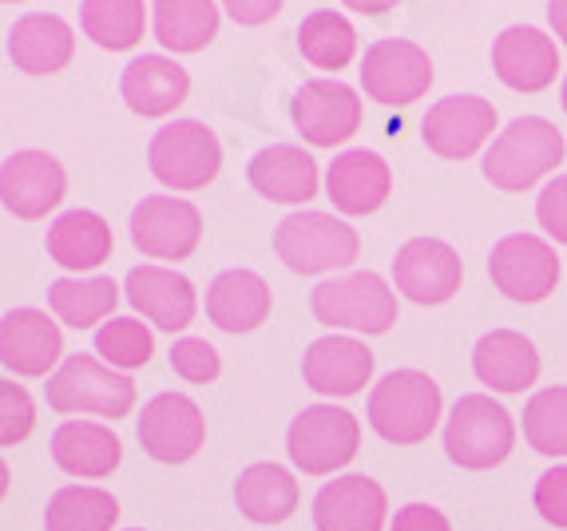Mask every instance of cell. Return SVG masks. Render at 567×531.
Masks as SVG:
<instances>
[{"label": "cell", "instance_id": "obj_23", "mask_svg": "<svg viewBox=\"0 0 567 531\" xmlns=\"http://www.w3.org/2000/svg\"><path fill=\"white\" fill-rule=\"evenodd\" d=\"M246 179L250 187L270 202L282 207H302L318 195V163L310 152L293 147V143H270L262 152H255V159L246 163Z\"/></svg>", "mask_w": 567, "mask_h": 531}, {"label": "cell", "instance_id": "obj_42", "mask_svg": "<svg viewBox=\"0 0 567 531\" xmlns=\"http://www.w3.org/2000/svg\"><path fill=\"white\" fill-rule=\"evenodd\" d=\"M389 531H453V523L433 503H405V508H398Z\"/></svg>", "mask_w": 567, "mask_h": 531}, {"label": "cell", "instance_id": "obj_24", "mask_svg": "<svg viewBox=\"0 0 567 531\" xmlns=\"http://www.w3.org/2000/svg\"><path fill=\"white\" fill-rule=\"evenodd\" d=\"M76 56L72 24L56 12H29L9 29V60L24 76H56Z\"/></svg>", "mask_w": 567, "mask_h": 531}, {"label": "cell", "instance_id": "obj_12", "mask_svg": "<svg viewBox=\"0 0 567 531\" xmlns=\"http://www.w3.org/2000/svg\"><path fill=\"white\" fill-rule=\"evenodd\" d=\"M132 242L143 258L183 262L203 242V215L179 195H147L132 210Z\"/></svg>", "mask_w": 567, "mask_h": 531}, {"label": "cell", "instance_id": "obj_14", "mask_svg": "<svg viewBox=\"0 0 567 531\" xmlns=\"http://www.w3.org/2000/svg\"><path fill=\"white\" fill-rule=\"evenodd\" d=\"M68 195V171L56 155L40 152V147H24V152L9 155L0 167V202L9 215L24 222L48 219L52 210L64 202Z\"/></svg>", "mask_w": 567, "mask_h": 531}, {"label": "cell", "instance_id": "obj_1", "mask_svg": "<svg viewBox=\"0 0 567 531\" xmlns=\"http://www.w3.org/2000/svg\"><path fill=\"white\" fill-rule=\"evenodd\" d=\"M441 413H445L441 385L421 369L385 373L369 389V405H365L369 428L385 445H398V448H413L433 437V428L441 425Z\"/></svg>", "mask_w": 567, "mask_h": 531}, {"label": "cell", "instance_id": "obj_18", "mask_svg": "<svg viewBox=\"0 0 567 531\" xmlns=\"http://www.w3.org/2000/svg\"><path fill=\"white\" fill-rule=\"evenodd\" d=\"M123 294L135 305V313H143V322H152L163 333H183L195 313H199V290L187 274H179L175 266L163 262H143L135 266Z\"/></svg>", "mask_w": 567, "mask_h": 531}, {"label": "cell", "instance_id": "obj_40", "mask_svg": "<svg viewBox=\"0 0 567 531\" xmlns=\"http://www.w3.org/2000/svg\"><path fill=\"white\" fill-rule=\"evenodd\" d=\"M532 503H536V512L544 516V523L567 531V465H556L539 476Z\"/></svg>", "mask_w": 567, "mask_h": 531}, {"label": "cell", "instance_id": "obj_29", "mask_svg": "<svg viewBox=\"0 0 567 531\" xmlns=\"http://www.w3.org/2000/svg\"><path fill=\"white\" fill-rule=\"evenodd\" d=\"M48 258L72 274H87V270H100V266L112 258L115 250V238H112V227H107L104 215H95L87 207H76V210H64L52 227H48Z\"/></svg>", "mask_w": 567, "mask_h": 531}, {"label": "cell", "instance_id": "obj_28", "mask_svg": "<svg viewBox=\"0 0 567 531\" xmlns=\"http://www.w3.org/2000/svg\"><path fill=\"white\" fill-rule=\"evenodd\" d=\"M270 285L255 270H223L207 285V322L223 333H255L270 317Z\"/></svg>", "mask_w": 567, "mask_h": 531}, {"label": "cell", "instance_id": "obj_27", "mask_svg": "<svg viewBox=\"0 0 567 531\" xmlns=\"http://www.w3.org/2000/svg\"><path fill=\"white\" fill-rule=\"evenodd\" d=\"M123 104L143 119H163L179 104H187L190 76L187 67L175 64L171 56H135L120 76Z\"/></svg>", "mask_w": 567, "mask_h": 531}, {"label": "cell", "instance_id": "obj_41", "mask_svg": "<svg viewBox=\"0 0 567 531\" xmlns=\"http://www.w3.org/2000/svg\"><path fill=\"white\" fill-rule=\"evenodd\" d=\"M536 222L548 230L551 242L567 247V175L544 183V190L536 195Z\"/></svg>", "mask_w": 567, "mask_h": 531}, {"label": "cell", "instance_id": "obj_34", "mask_svg": "<svg viewBox=\"0 0 567 531\" xmlns=\"http://www.w3.org/2000/svg\"><path fill=\"white\" fill-rule=\"evenodd\" d=\"M80 29L104 52H127L147 32V9H143V0H84Z\"/></svg>", "mask_w": 567, "mask_h": 531}, {"label": "cell", "instance_id": "obj_2", "mask_svg": "<svg viewBox=\"0 0 567 531\" xmlns=\"http://www.w3.org/2000/svg\"><path fill=\"white\" fill-rule=\"evenodd\" d=\"M564 132H559L551 119L544 115H520L512 119L492 147L484 152L481 171L484 179L496 190H508V195H520V190H532L539 179H548L564 163Z\"/></svg>", "mask_w": 567, "mask_h": 531}, {"label": "cell", "instance_id": "obj_43", "mask_svg": "<svg viewBox=\"0 0 567 531\" xmlns=\"http://www.w3.org/2000/svg\"><path fill=\"white\" fill-rule=\"evenodd\" d=\"M218 4L227 9V17L235 20V24L258 29V24H266V20H275L278 12H282L286 0H218Z\"/></svg>", "mask_w": 567, "mask_h": 531}, {"label": "cell", "instance_id": "obj_19", "mask_svg": "<svg viewBox=\"0 0 567 531\" xmlns=\"http://www.w3.org/2000/svg\"><path fill=\"white\" fill-rule=\"evenodd\" d=\"M492 72L512 92H544L559 76V48L548 32L532 24H512L492 40Z\"/></svg>", "mask_w": 567, "mask_h": 531}, {"label": "cell", "instance_id": "obj_6", "mask_svg": "<svg viewBox=\"0 0 567 531\" xmlns=\"http://www.w3.org/2000/svg\"><path fill=\"white\" fill-rule=\"evenodd\" d=\"M516 445V420L488 393H464L445 420V456L464 472L504 465Z\"/></svg>", "mask_w": 567, "mask_h": 531}, {"label": "cell", "instance_id": "obj_22", "mask_svg": "<svg viewBox=\"0 0 567 531\" xmlns=\"http://www.w3.org/2000/svg\"><path fill=\"white\" fill-rule=\"evenodd\" d=\"M389 190H393V171L378 152L353 147L326 167V199L333 202L338 215H350V219L373 215L385 207Z\"/></svg>", "mask_w": 567, "mask_h": 531}, {"label": "cell", "instance_id": "obj_47", "mask_svg": "<svg viewBox=\"0 0 567 531\" xmlns=\"http://www.w3.org/2000/svg\"><path fill=\"white\" fill-rule=\"evenodd\" d=\"M127 531H143V528H127Z\"/></svg>", "mask_w": 567, "mask_h": 531}, {"label": "cell", "instance_id": "obj_21", "mask_svg": "<svg viewBox=\"0 0 567 531\" xmlns=\"http://www.w3.org/2000/svg\"><path fill=\"white\" fill-rule=\"evenodd\" d=\"M389 520V496L373 476H338L313 496L318 531H381Z\"/></svg>", "mask_w": 567, "mask_h": 531}, {"label": "cell", "instance_id": "obj_44", "mask_svg": "<svg viewBox=\"0 0 567 531\" xmlns=\"http://www.w3.org/2000/svg\"><path fill=\"white\" fill-rule=\"evenodd\" d=\"M346 9L361 12V17H385L389 9H398L401 0H341Z\"/></svg>", "mask_w": 567, "mask_h": 531}, {"label": "cell", "instance_id": "obj_9", "mask_svg": "<svg viewBox=\"0 0 567 531\" xmlns=\"http://www.w3.org/2000/svg\"><path fill=\"white\" fill-rule=\"evenodd\" d=\"M433 87V60L421 44L401 37L373 40L361 60V92L381 107H409Z\"/></svg>", "mask_w": 567, "mask_h": 531}, {"label": "cell", "instance_id": "obj_15", "mask_svg": "<svg viewBox=\"0 0 567 531\" xmlns=\"http://www.w3.org/2000/svg\"><path fill=\"white\" fill-rule=\"evenodd\" d=\"M464 282V262L445 238H409L393 258V290L416 305H445Z\"/></svg>", "mask_w": 567, "mask_h": 531}, {"label": "cell", "instance_id": "obj_8", "mask_svg": "<svg viewBox=\"0 0 567 531\" xmlns=\"http://www.w3.org/2000/svg\"><path fill=\"white\" fill-rule=\"evenodd\" d=\"M147 163H152V175L163 187L187 195V190H203L207 183L218 179L223 143L199 119H175V124H163L152 135Z\"/></svg>", "mask_w": 567, "mask_h": 531}, {"label": "cell", "instance_id": "obj_31", "mask_svg": "<svg viewBox=\"0 0 567 531\" xmlns=\"http://www.w3.org/2000/svg\"><path fill=\"white\" fill-rule=\"evenodd\" d=\"M152 29L167 52H203L218 37L215 0H152Z\"/></svg>", "mask_w": 567, "mask_h": 531}, {"label": "cell", "instance_id": "obj_30", "mask_svg": "<svg viewBox=\"0 0 567 531\" xmlns=\"http://www.w3.org/2000/svg\"><path fill=\"white\" fill-rule=\"evenodd\" d=\"M302 500V488L293 480L290 468L275 465V460H258V465H246L235 480V503L238 512L250 523H262V528H275L293 516Z\"/></svg>", "mask_w": 567, "mask_h": 531}, {"label": "cell", "instance_id": "obj_48", "mask_svg": "<svg viewBox=\"0 0 567 531\" xmlns=\"http://www.w3.org/2000/svg\"><path fill=\"white\" fill-rule=\"evenodd\" d=\"M9 4H17V0H9Z\"/></svg>", "mask_w": 567, "mask_h": 531}, {"label": "cell", "instance_id": "obj_4", "mask_svg": "<svg viewBox=\"0 0 567 531\" xmlns=\"http://www.w3.org/2000/svg\"><path fill=\"white\" fill-rule=\"evenodd\" d=\"M275 254L293 274H338L361 254V238L338 215L326 210H293L275 227Z\"/></svg>", "mask_w": 567, "mask_h": 531}, {"label": "cell", "instance_id": "obj_46", "mask_svg": "<svg viewBox=\"0 0 567 531\" xmlns=\"http://www.w3.org/2000/svg\"><path fill=\"white\" fill-rule=\"evenodd\" d=\"M559 104H564V112H567V76H564V87H559Z\"/></svg>", "mask_w": 567, "mask_h": 531}, {"label": "cell", "instance_id": "obj_10", "mask_svg": "<svg viewBox=\"0 0 567 531\" xmlns=\"http://www.w3.org/2000/svg\"><path fill=\"white\" fill-rule=\"evenodd\" d=\"M135 437L155 465H187L207 445V417L187 393H159L143 405Z\"/></svg>", "mask_w": 567, "mask_h": 531}, {"label": "cell", "instance_id": "obj_35", "mask_svg": "<svg viewBox=\"0 0 567 531\" xmlns=\"http://www.w3.org/2000/svg\"><path fill=\"white\" fill-rule=\"evenodd\" d=\"M298 52L322 72H341L358 56V29L333 9H318L298 24Z\"/></svg>", "mask_w": 567, "mask_h": 531}, {"label": "cell", "instance_id": "obj_33", "mask_svg": "<svg viewBox=\"0 0 567 531\" xmlns=\"http://www.w3.org/2000/svg\"><path fill=\"white\" fill-rule=\"evenodd\" d=\"M115 520L120 500L95 485H64L44 508V531H112Z\"/></svg>", "mask_w": 567, "mask_h": 531}, {"label": "cell", "instance_id": "obj_17", "mask_svg": "<svg viewBox=\"0 0 567 531\" xmlns=\"http://www.w3.org/2000/svg\"><path fill=\"white\" fill-rule=\"evenodd\" d=\"M64 333L44 310L17 305L0 317V365L9 377H52L64 365Z\"/></svg>", "mask_w": 567, "mask_h": 531}, {"label": "cell", "instance_id": "obj_3", "mask_svg": "<svg viewBox=\"0 0 567 531\" xmlns=\"http://www.w3.org/2000/svg\"><path fill=\"white\" fill-rule=\"evenodd\" d=\"M48 408L60 413V417H107L120 420L135 408V381L132 373L112 369L100 353H68L64 365H60L44 385Z\"/></svg>", "mask_w": 567, "mask_h": 531}, {"label": "cell", "instance_id": "obj_38", "mask_svg": "<svg viewBox=\"0 0 567 531\" xmlns=\"http://www.w3.org/2000/svg\"><path fill=\"white\" fill-rule=\"evenodd\" d=\"M37 428V405H32L29 389L17 385V377L0 381V445L17 448L20 440L32 437Z\"/></svg>", "mask_w": 567, "mask_h": 531}, {"label": "cell", "instance_id": "obj_45", "mask_svg": "<svg viewBox=\"0 0 567 531\" xmlns=\"http://www.w3.org/2000/svg\"><path fill=\"white\" fill-rule=\"evenodd\" d=\"M548 20H551V32L567 44V0H548Z\"/></svg>", "mask_w": 567, "mask_h": 531}, {"label": "cell", "instance_id": "obj_13", "mask_svg": "<svg viewBox=\"0 0 567 531\" xmlns=\"http://www.w3.org/2000/svg\"><path fill=\"white\" fill-rule=\"evenodd\" d=\"M361 95L341 80H306L290 100V119L310 147H338L361 127Z\"/></svg>", "mask_w": 567, "mask_h": 531}, {"label": "cell", "instance_id": "obj_37", "mask_svg": "<svg viewBox=\"0 0 567 531\" xmlns=\"http://www.w3.org/2000/svg\"><path fill=\"white\" fill-rule=\"evenodd\" d=\"M95 353L120 373L143 369L155 357V333L140 317H112L95 330Z\"/></svg>", "mask_w": 567, "mask_h": 531}, {"label": "cell", "instance_id": "obj_39", "mask_svg": "<svg viewBox=\"0 0 567 531\" xmlns=\"http://www.w3.org/2000/svg\"><path fill=\"white\" fill-rule=\"evenodd\" d=\"M171 369L179 373L190 385H210V381L223 373V361H218V350L203 337H179L167 353Z\"/></svg>", "mask_w": 567, "mask_h": 531}, {"label": "cell", "instance_id": "obj_26", "mask_svg": "<svg viewBox=\"0 0 567 531\" xmlns=\"http://www.w3.org/2000/svg\"><path fill=\"white\" fill-rule=\"evenodd\" d=\"M52 465L68 476L80 480H104L120 468L123 460V440L115 437L104 420H64L52 433Z\"/></svg>", "mask_w": 567, "mask_h": 531}, {"label": "cell", "instance_id": "obj_16", "mask_svg": "<svg viewBox=\"0 0 567 531\" xmlns=\"http://www.w3.org/2000/svg\"><path fill=\"white\" fill-rule=\"evenodd\" d=\"M501 124L496 107L484 95H445L421 119V139L441 159H473Z\"/></svg>", "mask_w": 567, "mask_h": 531}, {"label": "cell", "instance_id": "obj_25", "mask_svg": "<svg viewBox=\"0 0 567 531\" xmlns=\"http://www.w3.org/2000/svg\"><path fill=\"white\" fill-rule=\"evenodd\" d=\"M473 373L492 393H524L539 377V350L520 330H492L473 350Z\"/></svg>", "mask_w": 567, "mask_h": 531}, {"label": "cell", "instance_id": "obj_36", "mask_svg": "<svg viewBox=\"0 0 567 531\" xmlns=\"http://www.w3.org/2000/svg\"><path fill=\"white\" fill-rule=\"evenodd\" d=\"M524 440L539 456L567 460V385H548L524 405Z\"/></svg>", "mask_w": 567, "mask_h": 531}, {"label": "cell", "instance_id": "obj_11", "mask_svg": "<svg viewBox=\"0 0 567 531\" xmlns=\"http://www.w3.org/2000/svg\"><path fill=\"white\" fill-rule=\"evenodd\" d=\"M488 278L508 302L536 305L559 285V254L539 235H504L488 254Z\"/></svg>", "mask_w": 567, "mask_h": 531}, {"label": "cell", "instance_id": "obj_5", "mask_svg": "<svg viewBox=\"0 0 567 531\" xmlns=\"http://www.w3.org/2000/svg\"><path fill=\"white\" fill-rule=\"evenodd\" d=\"M310 310L330 330L381 337L398 325V290L373 270H353L313 285Z\"/></svg>", "mask_w": 567, "mask_h": 531}, {"label": "cell", "instance_id": "obj_20", "mask_svg": "<svg viewBox=\"0 0 567 531\" xmlns=\"http://www.w3.org/2000/svg\"><path fill=\"white\" fill-rule=\"evenodd\" d=\"M302 381L322 397H358L373 381V350L358 337L330 333L310 342L302 357Z\"/></svg>", "mask_w": 567, "mask_h": 531}, {"label": "cell", "instance_id": "obj_32", "mask_svg": "<svg viewBox=\"0 0 567 531\" xmlns=\"http://www.w3.org/2000/svg\"><path fill=\"white\" fill-rule=\"evenodd\" d=\"M120 305V285L112 278H56L48 285V310L56 313V322L72 325V330H95L107 322Z\"/></svg>", "mask_w": 567, "mask_h": 531}, {"label": "cell", "instance_id": "obj_7", "mask_svg": "<svg viewBox=\"0 0 567 531\" xmlns=\"http://www.w3.org/2000/svg\"><path fill=\"white\" fill-rule=\"evenodd\" d=\"M361 448V425L341 405H306L286 428V456L306 476H333Z\"/></svg>", "mask_w": 567, "mask_h": 531}]
</instances>
